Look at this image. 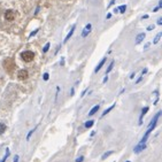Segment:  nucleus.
Here are the masks:
<instances>
[{"mask_svg": "<svg viewBox=\"0 0 162 162\" xmlns=\"http://www.w3.org/2000/svg\"><path fill=\"white\" fill-rule=\"evenodd\" d=\"M161 114L162 112H157L156 114H155V116L152 119V121L149 122V124H148V129H147V131H146V133H151L152 131H153L154 129H155V127H156V123H157V120H159V117L161 116Z\"/></svg>", "mask_w": 162, "mask_h": 162, "instance_id": "nucleus-1", "label": "nucleus"}, {"mask_svg": "<svg viewBox=\"0 0 162 162\" xmlns=\"http://www.w3.org/2000/svg\"><path fill=\"white\" fill-rule=\"evenodd\" d=\"M21 58L24 62H31V61L35 59V54L31 51H24L21 53Z\"/></svg>", "mask_w": 162, "mask_h": 162, "instance_id": "nucleus-2", "label": "nucleus"}, {"mask_svg": "<svg viewBox=\"0 0 162 162\" xmlns=\"http://www.w3.org/2000/svg\"><path fill=\"white\" fill-rule=\"evenodd\" d=\"M5 19L7 20V21H13V20L15 19V13H14L13 11H11V9L6 11L5 12Z\"/></svg>", "mask_w": 162, "mask_h": 162, "instance_id": "nucleus-3", "label": "nucleus"}, {"mask_svg": "<svg viewBox=\"0 0 162 162\" xmlns=\"http://www.w3.org/2000/svg\"><path fill=\"white\" fill-rule=\"evenodd\" d=\"M28 76H29V74H28V71L25 70V69H22V70H20L19 73H17V78L21 79V81H23V79H27Z\"/></svg>", "mask_w": 162, "mask_h": 162, "instance_id": "nucleus-4", "label": "nucleus"}, {"mask_svg": "<svg viewBox=\"0 0 162 162\" xmlns=\"http://www.w3.org/2000/svg\"><path fill=\"white\" fill-rule=\"evenodd\" d=\"M91 29H92V25L90 24V23L85 25V28H84V30H83V32H82V37H86V36L91 32Z\"/></svg>", "mask_w": 162, "mask_h": 162, "instance_id": "nucleus-5", "label": "nucleus"}, {"mask_svg": "<svg viewBox=\"0 0 162 162\" xmlns=\"http://www.w3.org/2000/svg\"><path fill=\"white\" fill-rule=\"evenodd\" d=\"M145 148H146V144H138L137 146H135L133 152H135V153H139V152L144 151Z\"/></svg>", "mask_w": 162, "mask_h": 162, "instance_id": "nucleus-6", "label": "nucleus"}, {"mask_svg": "<svg viewBox=\"0 0 162 162\" xmlns=\"http://www.w3.org/2000/svg\"><path fill=\"white\" fill-rule=\"evenodd\" d=\"M148 109H149L148 107H145V108H143V109H141L140 116H139V125L143 124V117H144V115H145V114L147 113V112H148Z\"/></svg>", "mask_w": 162, "mask_h": 162, "instance_id": "nucleus-7", "label": "nucleus"}, {"mask_svg": "<svg viewBox=\"0 0 162 162\" xmlns=\"http://www.w3.org/2000/svg\"><path fill=\"white\" fill-rule=\"evenodd\" d=\"M115 106H116V103H113V105L111 106V107L109 108H107V109H105V111L102 112V114H101V117H103V116H106V115H107L108 113H111L112 111H113L114 109V107H115Z\"/></svg>", "mask_w": 162, "mask_h": 162, "instance_id": "nucleus-8", "label": "nucleus"}, {"mask_svg": "<svg viewBox=\"0 0 162 162\" xmlns=\"http://www.w3.org/2000/svg\"><path fill=\"white\" fill-rule=\"evenodd\" d=\"M75 29H76V25H73V28H71V30L69 31V33L67 35V37L65 38V40H63V43H67L69 39H70V37L73 36V33H74V31H75Z\"/></svg>", "mask_w": 162, "mask_h": 162, "instance_id": "nucleus-9", "label": "nucleus"}, {"mask_svg": "<svg viewBox=\"0 0 162 162\" xmlns=\"http://www.w3.org/2000/svg\"><path fill=\"white\" fill-rule=\"evenodd\" d=\"M145 33H139V35H137V37H136V44H140L141 41L145 39Z\"/></svg>", "mask_w": 162, "mask_h": 162, "instance_id": "nucleus-10", "label": "nucleus"}, {"mask_svg": "<svg viewBox=\"0 0 162 162\" xmlns=\"http://www.w3.org/2000/svg\"><path fill=\"white\" fill-rule=\"evenodd\" d=\"M105 61H106V58H103V59H102V60H101V61H100V62H99V65H98L97 67H95V69H94V73H98V71H99L100 69L102 68V66L105 65Z\"/></svg>", "mask_w": 162, "mask_h": 162, "instance_id": "nucleus-11", "label": "nucleus"}, {"mask_svg": "<svg viewBox=\"0 0 162 162\" xmlns=\"http://www.w3.org/2000/svg\"><path fill=\"white\" fill-rule=\"evenodd\" d=\"M99 108H100V106L99 105H97V106H94V107L92 108L91 111L89 112V116H92V115H94L95 113H97L98 111H99Z\"/></svg>", "mask_w": 162, "mask_h": 162, "instance_id": "nucleus-12", "label": "nucleus"}, {"mask_svg": "<svg viewBox=\"0 0 162 162\" xmlns=\"http://www.w3.org/2000/svg\"><path fill=\"white\" fill-rule=\"evenodd\" d=\"M93 124H94V121H93V120H90V121H86L84 123V127L86 128V129H89V128H91Z\"/></svg>", "mask_w": 162, "mask_h": 162, "instance_id": "nucleus-13", "label": "nucleus"}, {"mask_svg": "<svg viewBox=\"0 0 162 162\" xmlns=\"http://www.w3.org/2000/svg\"><path fill=\"white\" fill-rule=\"evenodd\" d=\"M113 153H114V151H107V152H106V153L102 155V156H101V160H106L108 156H111V155H112Z\"/></svg>", "mask_w": 162, "mask_h": 162, "instance_id": "nucleus-14", "label": "nucleus"}, {"mask_svg": "<svg viewBox=\"0 0 162 162\" xmlns=\"http://www.w3.org/2000/svg\"><path fill=\"white\" fill-rule=\"evenodd\" d=\"M161 36H162V32H159L156 36H155V38H154V40H153V44H157L159 43V40H160V38H161Z\"/></svg>", "mask_w": 162, "mask_h": 162, "instance_id": "nucleus-15", "label": "nucleus"}, {"mask_svg": "<svg viewBox=\"0 0 162 162\" xmlns=\"http://www.w3.org/2000/svg\"><path fill=\"white\" fill-rule=\"evenodd\" d=\"M114 65H115V62H114V61H112V62H111V65L108 66V68H107V70H106V75H107L108 73H111V71H112V69H113Z\"/></svg>", "mask_w": 162, "mask_h": 162, "instance_id": "nucleus-16", "label": "nucleus"}, {"mask_svg": "<svg viewBox=\"0 0 162 162\" xmlns=\"http://www.w3.org/2000/svg\"><path fill=\"white\" fill-rule=\"evenodd\" d=\"M8 156H9V148H7L6 149V155L3 157V160H0V162H6V160L8 159Z\"/></svg>", "mask_w": 162, "mask_h": 162, "instance_id": "nucleus-17", "label": "nucleus"}, {"mask_svg": "<svg viewBox=\"0 0 162 162\" xmlns=\"http://www.w3.org/2000/svg\"><path fill=\"white\" fill-rule=\"evenodd\" d=\"M5 131H6V124H4V123H0V135H3Z\"/></svg>", "mask_w": 162, "mask_h": 162, "instance_id": "nucleus-18", "label": "nucleus"}, {"mask_svg": "<svg viewBox=\"0 0 162 162\" xmlns=\"http://www.w3.org/2000/svg\"><path fill=\"white\" fill-rule=\"evenodd\" d=\"M36 129H37V127H36L35 129H32V130H30V131H29V133L27 135V140H29L30 138H31V136L33 135V132H35V130H36Z\"/></svg>", "mask_w": 162, "mask_h": 162, "instance_id": "nucleus-19", "label": "nucleus"}, {"mask_svg": "<svg viewBox=\"0 0 162 162\" xmlns=\"http://www.w3.org/2000/svg\"><path fill=\"white\" fill-rule=\"evenodd\" d=\"M125 9H127V6L123 5V6H121V7L119 8V12H120L121 14H124V13H125Z\"/></svg>", "mask_w": 162, "mask_h": 162, "instance_id": "nucleus-20", "label": "nucleus"}, {"mask_svg": "<svg viewBox=\"0 0 162 162\" xmlns=\"http://www.w3.org/2000/svg\"><path fill=\"white\" fill-rule=\"evenodd\" d=\"M48 49H49V43H47V44H46L45 46H44V48H43V52H44V53H46V52L48 51Z\"/></svg>", "mask_w": 162, "mask_h": 162, "instance_id": "nucleus-21", "label": "nucleus"}, {"mask_svg": "<svg viewBox=\"0 0 162 162\" xmlns=\"http://www.w3.org/2000/svg\"><path fill=\"white\" fill-rule=\"evenodd\" d=\"M44 81H48V78H49V75H48V73H45L44 74Z\"/></svg>", "mask_w": 162, "mask_h": 162, "instance_id": "nucleus-22", "label": "nucleus"}, {"mask_svg": "<svg viewBox=\"0 0 162 162\" xmlns=\"http://www.w3.org/2000/svg\"><path fill=\"white\" fill-rule=\"evenodd\" d=\"M83 160H84V156H79L75 160V162H83Z\"/></svg>", "mask_w": 162, "mask_h": 162, "instance_id": "nucleus-23", "label": "nucleus"}, {"mask_svg": "<svg viewBox=\"0 0 162 162\" xmlns=\"http://www.w3.org/2000/svg\"><path fill=\"white\" fill-rule=\"evenodd\" d=\"M37 32H38V29H36V30H35V31H32V32L30 33V36H29V37H30V38H31V37H32V36H35V35H36V33H37Z\"/></svg>", "mask_w": 162, "mask_h": 162, "instance_id": "nucleus-24", "label": "nucleus"}, {"mask_svg": "<svg viewBox=\"0 0 162 162\" xmlns=\"http://www.w3.org/2000/svg\"><path fill=\"white\" fill-rule=\"evenodd\" d=\"M19 159H20L19 155H15V156H14V160H13V161H14V162H19Z\"/></svg>", "mask_w": 162, "mask_h": 162, "instance_id": "nucleus-25", "label": "nucleus"}, {"mask_svg": "<svg viewBox=\"0 0 162 162\" xmlns=\"http://www.w3.org/2000/svg\"><path fill=\"white\" fill-rule=\"evenodd\" d=\"M141 79H143V76H140V77H139V78H138L137 81H136V84H138V83H140V82H141Z\"/></svg>", "mask_w": 162, "mask_h": 162, "instance_id": "nucleus-26", "label": "nucleus"}, {"mask_svg": "<svg viewBox=\"0 0 162 162\" xmlns=\"http://www.w3.org/2000/svg\"><path fill=\"white\" fill-rule=\"evenodd\" d=\"M157 24H159V25L162 24V19H161V17H159V19H157Z\"/></svg>", "mask_w": 162, "mask_h": 162, "instance_id": "nucleus-27", "label": "nucleus"}, {"mask_svg": "<svg viewBox=\"0 0 162 162\" xmlns=\"http://www.w3.org/2000/svg\"><path fill=\"white\" fill-rule=\"evenodd\" d=\"M154 28H155L154 25H149V27H147V30H148V31H151V30H153Z\"/></svg>", "mask_w": 162, "mask_h": 162, "instance_id": "nucleus-28", "label": "nucleus"}, {"mask_svg": "<svg viewBox=\"0 0 162 162\" xmlns=\"http://www.w3.org/2000/svg\"><path fill=\"white\" fill-rule=\"evenodd\" d=\"M147 73V68H145V69H143V71H141V76L144 75V74H146Z\"/></svg>", "mask_w": 162, "mask_h": 162, "instance_id": "nucleus-29", "label": "nucleus"}, {"mask_svg": "<svg viewBox=\"0 0 162 162\" xmlns=\"http://www.w3.org/2000/svg\"><path fill=\"white\" fill-rule=\"evenodd\" d=\"M114 3H115V0H112V1H111V4L108 5V7H111V6H113V5H114Z\"/></svg>", "mask_w": 162, "mask_h": 162, "instance_id": "nucleus-30", "label": "nucleus"}, {"mask_svg": "<svg viewBox=\"0 0 162 162\" xmlns=\"http://www.w3.org/2000/svg\"><path fill=\"white\" fill-rule=\"evenodd\" d=\"M60 65H61V66H63V65H65V59H63V58H62V59H61V62H60Z\"/></svg>", "mask_w": 162, "mask_h": 162, "instance_id": "nucleus-31", "label": "nucleus"}, {"mask_svg": "<svg viewBox=\"0 0 162 162\" xmlns=\"http://www.w3.org/2000/svg\"><path fill=\"white\" fill-rule=\"evenodd\" d=\"M135 75H136V73H131V75H130V78L132 79L133 77H135Z\"/></svg>", "mask_w": 162, "mask_h": 162, "instance_id": "nucleus-32", "label": "nucleus"}, {"mask_svg": "<svg viewBox=\"0 0 162 162\" xmlns=\"http://www.w3.org/2000/svg\"><path fill=\"white\" fill-rule=\"evenodd\" d=\"M108 81V76H106L105 78H103V81H102V83H106V82Z\"/></svg>", "mask_w": 162, "mask_h": 162, "instance_id": "nucleus-33", "label": "nucleus"}, {"mask_svg": "<svg viewBox=\"0 0 162 162\" xmlns=\"http://www.w3.org/2000/svg\"><path fill=\"white\" fill-rule=\"evenodd\" d=\"M86 91H87V90H84V91L82 92V97H84V95H85V93H86Z\"/></svg>", "mask_w": 162, "mask_h": 162, "instance_id": "nucleus-34", "label": "nucleus"}, {"mask_svg": "<svg viewBox=\"0 0 162 162\" xmlns=\"http://www.w3.org/2000/svg\"><path fill=\"white\" fill-rule=\"evenodd\" d=\"M148 47H149V43H147V44H146V45H145V47H144V48H148Z\"/></svg>", "mask_w": 162, "mask_h": 162, "instance_id": "nucleus-35", "label": "nucleus"}, {"mask_svg": "<svg viewBox=\"0 0 162 162\" xmlns=\"http://www.w3.org/2000/svg\"><path fill=\"white\" fill-rule=\"evenodd\" d=\"M74 93H75V89H71V92H70V94L74 95Z\"/></svg>", "mask_w": 162, "mask_h": 162, "instance_id": "nucleus-36", "label": "nucleus"}, {"mask_svg": "<svg viewBox=\"0 0 162 162\" xmlns=\"http://www.w3.org/2000/svg\"><path fill=\"white\" fill-rule=\"evenodd\" d=\"M141 19H143V20H144V19H148V15H144V16L141 17Z\"/></svg>", "mask_w": 162, "mask_h": 162, "instance_id": "nucleus-37", "label": "nucleus"}, {"mask_svg": "<svg viewBox=\"0 0 162 162\" xmlns=\"http://www.w3.org/2000/svg\"><path fill=\"white\" fill-rule=\"evenodd\" d=\"M106 17H107V19H111V17H112V14H107V16H106Z\"/></svg>", "mask_w": 162, "mask_h": 162, "instance_id": "nucleus-38", "label": "nucleus"}, {"mask_svg": "<svg viewBox=\"0 0 162 162\" xmlns=\"http://www.w3.org/2000/svg\"><path fill=\"white\" fill-rule=\"evenodd\" d=\"M114 13H119V8H115V9H114Z\"/></svg>", "mask_w": 162, "mask_h": 162, "instance_id": "nucleus-39", "label": "nucleus"}, {"mask_svg": "<svg viewBox=\"0 0 162 162\" xmlns=\"http://www.w3.org/2000/svg\"><path fill=\"white\" fill-rule=\"evenodd\" d=\"M160 9V7H155V8H154V12H156V11H159Z\"/></svg>", "mask_w": 162, "mask_h": 162, "instance_id": "nucleus-40", "label": "nucleus"}, {"mask_svg": "<svg viewBox=\"0 0 162 162\" xmlns=\"http://www.w3.org/2000/svg\"><path fill=\"white\" fill-rule=\"evenodd\" d=\"M94 135H95V132H94V131H92V132H91V137H93Z\"/></svg>", "mask_w": 162, "mask_h": 162, "instance_id": "nucleus-41", "label": "nucleus"}, {"mask_svg": "<svg viewBox=\"0 0 162 162\" xmlns=\"http://www.w3.org/2000/svg\"><path fill=\"white\" fill-rule=\"evenodd\" d=\"M127 162H131V161H127Z\"/></svg>", "mask_w": 162, "mask_h": 162, "instance_id": "nucleus-42", "label": "nucleus"}]
</instances>
